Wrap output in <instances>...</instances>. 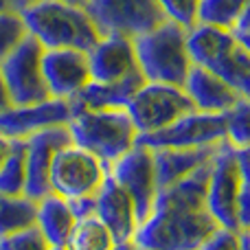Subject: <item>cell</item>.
Instances as JSON below:
<instances>
[{
	"mask_svg": "<svg viewBox=\"0 0 250 250\" xmlns=\"http://www.w3.org/2000/svg\"><path fill=\"white\" fill-rule=\"evenodd\" d=\"M250 33V0L246 2V7H244V11H242V16H239V20H237V24H235V29H233V35H248Z\"/></svg>",
	"mask_w": 250,
	"mask_h": 250,
	"instance_id": "836d02e7",
	"label": "cell"
},
{
	"mask_svg": "<svg viewBox=\"0 0 250 250\" xmlns=\"http://www.w3.org/2000/svg\"><path fill=\"white\" fill-rule=\"evenodd\" d=\"M226 141V117L224 114H207V112H191L180 117L167 127L151 134H138L136 143L160 149V147H204L217 145Z\"/></svg>",
	"mask_w": 250,
	"mask_h": 250,
	"instance_id": "7c38bea8",
	"label": "cell"
},
{
	"mask_svg": "<svg viewBox=\"0 0 250 250\" xmlns=\"http://www.w3.org/2000/svg\"><path fill=\"white\" fill-rule=\"evenodd\" d=\"M217 145H204V147H160L154 151V165H156V182L158 191L165 187H171L173 182L182 180L185 176L193 173L202 165L211 163L215 156Z\"/></svg>",
	"mask_w": 250,
	"mask_h": 250,
	"instance_id": "d6986e66",
	"label": "cell"
},
{
	"mask_svg": "<svg viewBox=\"0 0 250 250\" xmlns=\"http://www.w3.org/2000/svg\"><path fill=\"white\" fill-rule=\"evenodd\" d=\"M97 217L110 229L114 242H134V235L138 229L136 211H134L132 195L123 189L112 178V173H105V180L101 189L97 191Z\"/></svg>",
	"mask_w": 250,
	"mask_h": 250,
	"instance_id": "2e32d148",
	"label": "cell"
},
{
	"mask_svg": "<svg viewBox=\"0 0 250 250\" xmlns=\"http://www.w3.org/2000/svg\"><path fill=\"white\" fill-rule=\"evenodd\" d=\"M226 141L233 147H250V97H239L237 104L224 112Z\"/></svg>",
	"mask_w": 250,
	"mask_h": 250,
	"instance_id": "484cf974",
	"label": "cell"
},
{
	"mask_svg": "<svg viewBox=\"0 0 250 250\" xmlns=\"http://www.w3.org/2000/svg\"><path fill=\"white\" fill-rule=\"evenodd\" d=\"M9 156L0 167V193L24 195L26 185V138H9Z\"/></svg>",
	"mask_w": 250,
	"mask_h": 250,
	"instance_id": "cb8c5ba5",
	"label": "cell"
},
{
	"mask_svg": "<svg viewBox=\"0 0 250 250\" xmlns=\"http://www.w3.org/2000/svg\"><path fill=\"white\" fill-rule=\"evenodd\" d=\"M29 35L24 24V18L16 9L0 11V62Z\"/></svg>",
	"mask_w": 250,
	"mask_h": 250,
	"instance_id": "4316f807",
	"label": "cell"
},
{
	"mask_svg": "<svg viewBox=\"0 0 250 250\" xmlns=\"http://www.w3.org/2000/svg\"><path fill=\"white\" fill-rule=\"evenodd\" d=\"M235 158H237L242 182L250 187V147H235Z\"/></svg>",
	"mask_w": 250,
	"mask_h": 250,
	"instance_id": "d6a6232c",
	"label": "cell"
},
{
	"mask_svg": "<svg viewBox=\"0 0 250 250\" xmlns=\"http://www.w3.org/2000/svg\"><path fill=\"white\" fill-rule=\"evenodd\" d=\"M9 147H11V141L0 134V167L4 165V160H7V156H9Z\"/></svg>",
	"mask_w": 250,
	"mask_h": 250,
	"instance_id": "d590c367",
	"label": "cell"
},
{
	"mask_svg": "<svg viewBox=\"0 0 250 250\" xmlns=\"http://www.w3.org/2000/svg\"><path fill=\"white\" fill-rule=\"evenodd\" d=\"M237 220H239V230H250V187L244 185V182L237 200Z\"/></svg>",
	"mask_w": 250,
	"mask_h": 250,
	"instance_id": "4dcf8cb0",
	"label": "cell"
},
{
	"mask_svg": "<svg viewBox=\"0 0 250 250\" xmlns=\"http://www.w3.org/2000/svg\"><path fill=\"white\" fill-rule=\"evenodd\" d=\"M68 204H70V208H73V213H75L77 220L97 215V195H86V198L68 200Z\"/></svg>",
	"mask_w": 250,
	"mask_h": 250,
	"instance_id": "1f68e13d",
	"label": "cell"
},
{
	"mask_svg": "<svg viewBox=\"0 0 250 250\" xmlns=\"http://www.w3.org/2000/svg\"><path fill=\"white\" fill-rule=\"evenodd\" d=\"M198 250H242V235L239 230L217 226L215 233L204 239V244Z\"/></svg>",
	"mask_w": 250,
	"mask_h": 250,
	"instance_id": "f546056e",
	"label": "cell"
},
{
	"mask_svg": "<svg viewBox=\"0 0 250 250\" xmlns=\"http://www.w3.org/2000/svg\"><path fill=\"white\" fill-rule=\"evenodd\" d=\"M75 145L95 154L101 163L110 165L136 145L138 129L125 108L90 110L73 108L66 123Z\"/></svg>",
	"mask_w": 250,
	"mask_h": 250,
	"instance_id": "3957f363",
	"label": "cell"
},
{
	"mask_svg": "<svg viewBox=\"0 0 250 250\" xmlns=\"http://www.w3.org/2000/svg\"><path fill=\"white\" fill-rule=\"evenodd\" d=\"M156 2L163 9L165 18L169 22H176V24L185 26L187 31L198 24L200 0H156Z\"/></svg>",
	"mask_w": 250,
	"mask_h": 250,
	"instance_id": "83f0119b",
	"label": "cell"
},
{
	"mask_svg": "<svg viewBox=\"0 0 250 250\" xmlns=\"http://www.w3.org/2000/svg\"><path fill=\"white\" fill-rule=\"evenodd\" d=\"M248 0H200L198 22L233 31Z\"/></svg>",
	"mask_w": 250,
	"mask_h": 250,
	"instance_id": "d4e9b609",
	"label": "cell"
},
{
	"mask_svg": "<svg viewBox=\"0 0 250 250\" xmlns=\"http://www.w3.org/2000/svg\"><path fill=\"white\" fill-rule=\"evenodd\" d=\"M110 173L132 195L136 220L138 224H143L154 211V202L158 195L154 151L136 143L132 149H127L121 158H117L110 165Z\"/></svg>",
	"mask_w": 250,
	"mask_h": 250,
	"instance_id": "8fae6325",
	"label": "cell"
},
{
	"mask_svg": "<svg viewBox=\"0 0 250 250\" xmlns=\"http://www.w3.org/2000/svg\"><path fill=\"white\" fill-rule=\"evenodd\" d=\"M73 138L66 125L40 129L26 138V185L24 195L40 202L44 195L51 193V165L57 149L70 145Z\"/></svg>",
	"mask_w": 250,
	"mask_h": 250,
	"instance_id": "4fadbf2b",
	"label": "cell"
},
{
	"mask_svg": "<svg viewBox=\"0 0 250 250\" xmlns=\"http://www.w3.org/2000/svg\"><path fill=\"white\" fill-rule=\"evenodd\" d=\"M4 9H13V0H0V11Z\"/></svg>",
	"mask_w": 250,
	"mask_h": 250,
	"instance_id": "60d3db41",
	"label": "cell"
},
{
	"mask_svg": "<svg viewBox=\"0 0 250 250\" xmlns=\"http://www.w3.org/2000/svg\"><path fill=\"white\" fill-rule=\"evenodd\" d=\"M51 244L44 239L38 226H29L24 230L0 237V250H48Z\"/></svg>",
	"mask_w": 250,
	"mask_h": 250,
	"instance_id": "f1b7e54d",
	"label": "cell"
},
{
	"mask_svg": "<svg viewBox=\"0 0 250 250\" xmlns=\"http://www.w3.org/2000/svg\"><path fill=\"white\" fill-rule=\"evenodd\" d=\"M242 235V250H250V230H239Z\"/></svg>",
	"mask_w": 250,
	"mask_h": 250,
	"instance_id": "8d00e7d4",
	"label": "cell"
},
{
	"mask_svg": "<svg viewBox=\"0 0 250 250\" xmlns=\"http://www.w3.org/2000/svg\"><path fill=\"white\" fill-rule=\"evenodd\" d=\"M211 163L202 165L182 180L158 191L151 215L136 229L134 235L136 248L198 250L204 239L215 233L220 224L207 208Z\"/></svg>",
	"mask_w": 250,
	"mask_h": 250,
	"instance_id": "6da1fadb",
	"label": "cell"
},
{
	"mask_svg": "<svg viewBox=\"0 0 250 250\" xmlns=\"http://www.w3.org/2000/svg\"><path fill=\"white\" fill-rule=\"evenodd\" d=\"M136 250H141V248H136Z\"/></svg>",
	"mask_w": 250,
	"mask_h": 250,
	"instance_id": "ee69618b",
	"label": "cell"
},
{
	"mask_svg": "<svg viewBox=\"0 0 250 250\" xmlns=\"http://www.w3.org/2000/svg\"><path fill=\"white\" fill-rule=\"evenodd\" d=\"M125 110L132 117L138 134H151L171 125L180 117L195 112V105L185 88L145 82V86L132 97Z\"/></svg>",
	"mask_w": 250,
	"mask_h": 250,
	"instance_id": "9c48e42d",
	"label": "cell"
},
{
	"mask_svg": "<svg viewBox=\"0 0 250 250\" xmlns=\"http://www.w3.org/2000/svg\"><path fill=\"white\" fill-rule=\"evenodd\" d=\"M182 88L189 95V99L193 101L195 110L198 112H207V114H224L242 97L224 79L217 77L215 73L202 68V66H195V64L191 66Z\"/></svg>",
	"mask_w": 250,
	"mask_h": 250,
	"instance_id": "ac0fdd59",
	"label": "cell"
},
{
	"mask_svg": "<svg viewBox=\"0 0 250 250\" xmlns=\"http://www.w3.org/2000/svg\"><path fill=\"white\" fill-rule=\"evenodd\" d=\"M75 222H77V217H75L68 200L62 198V195L48 193L38 202L35 226L51 246H66L68 244Z\"/></svg>",
	"mask_w": 250,
	"mask_h": 250,
	"instance_id": "44dd1931",
	"label": "cell"
},
{
	"mask_svg": "<svg viewBox=\"0 0 250 250\" xmlns=\"http://www.w3.org/2000/svg\"><path fill=\"white\" fill-rule=\"evenodd\" d=\"M31 2H35V0H13V9H16V11H22V9Z\"/></svg>",
	"mask_w": 250,
	"mask_h": 250,
	"instance_id": "f35d334b",
	"label": "cell"
},
{
	"mask_svg": "<svg viewBox=\"0 0 250 250\" xmlns=\"http://www.w3.org/2000/svg\"><path fill=\"white\" fill-rule=\"evenodd\" d=\"M42 55L44 46L33 35H26L0 62V73L7 83L11 105H31L51 99L46 82H44Z\"/></svg>",
	"mask_w": 250,
	"mask_h": 250,
	"instance_id": "52a82bcc",
	"label": "cell"
},
{
	"mask_svg": "<svg viewBox=\"0 0 250 250\" xmlns=\"http://www.w3.org/2000/svg\"><path fill=\"white\" fill-rule=\"evenodd\" d=\"M88 60H90L92 82H119V79H125L127 75L141 70L134 42L127 38H119V35L101 38L88 51Z\"/></svg>",
	"mask_w": 250,
	"mask_h": 250,
	"instance_id": "e0dca14e",
	"label": "cell"
},
{
	"mask_svg": "<svg viewBox=\"0 0 250 250\" xmlns=\"http://www.w3.org/2000/svg\"><path fill=\"white\" fill-rule=\"evenodd\" d=\"M42 70L51 99L70 101L92 82L90 60L79 48H51L42 55Z\"/></svg>",
	"mask_w": 250,
	"mask_h": 250,
	"instance_id": "5bb4252c",
	"label": "cell"
},
{
	"mask_svg": "<svg viewBox=\"0 0 250 250\" xmlns=\"http://www.w3.org/2000/svg\"><path fill=\"white\" fill-rule=\"evenodd\" d=\"M83 9L92 18L101 38L119 35L136 40L167 20L156 0H88Z\"/></svg>",
	"mask_w": 250,
	"mask_h": 250,
	"instance_id": "8992f818",
	"label": "cell"
},
{
	"mask_svg": "<svg viewBox=\"0 0 250 250\" xmlns=\"http://www.w3.org/2000/svg\"><path fill=\"white\" fill-rule=\"evenodd\" d=\"M187 46L195 66L215 73L242 97H250V51L233 31L198 22L187 31Z\"/></svg>",
	"mask_w": 250,
	"mask_h": 250,
	"instance_id": "277c9868",
	"label": "cell"
},
{
	"mask_svg": "<svg viewBox=\"0 0 250 250\" xmlns=\"http://www.w3.org/2000/svg\"><path fill=\"white\" fill-rule=\"evenodd\" d=\"M64 2H70V4H77V7H83L88 0H64Z\"/></svg>",
	"mask_w": 250,
	"mask_h": 250,
	"instance_id": "b9f144b4",
	"label": "cell"
},
{
	"mask_svg": "<svg viewBox=\"0 0 250 250\" xmlns=\"http://www.w3.org/2000/svg\"><path fill=\"white\" fill-rule=\"evenodd\" d=\"M112 250H136V244L134 242H121V244H114Z\"/></svg>",
	"mask_w": 250,
	"mask_h": 250,
	"instance_id": "74e56055",
	"label": "cell"
},
{
	"mask_svg": "<svg viewBox=\"0 0 250 250\" xmlns=\"http://www.w3.org/2000/svg\"><path fill=\"white\" fill-rule=\"evenodd\" d=\"M11 105V99H9V90H7V83H4V77L0 73V112L7 110Z\"/></svg>",
	"mask_w": 250,
	"mask_h": 250,
	"instance_id": "e575fe53",
	"label": "cell"
},
{
	"mask_svg": "<svg viewBox=\"0 0 250 250\" xmlns=\"http://www.w3.org/2000/svg\"><path fill=\"white\" fill-rule=\"evenodd\" d=\"M38 220V202L29 195H7L0 193V237L35 226Z\"/></svg>",
	"mask_w": 250,
	"mask_h": 250,
	"instance_id": "7402d4cb",
	"label": "cell"
},
{
	"mask_svg": "<svg viewBox=\"0 0 250 250\" xmlns=\"http://www.w3.org/2000/svg\"><path fill=\"white\" fill-rule=\"evenodd\" d=\"M235 38H237V35H235ZM237 40H239V42H242V44H244V46H246V48H248V51H250V33H248V35H239V38H237Z\"/></svg>",
	"mask_w": 250,
	"mask_h": 250,
	"instance_id": "ab89813d",
	"label": "cell"
},
{
	"mask_svg": "<svg viewBox=\"0 0 250 250\" xmlns=\"http://www.w3.org/2000/svg\"><path fill=\"white\" fill-rule=\"evenodd\" d=\"M20 13L29 35L42 44L44 51L79 48L88 53L101 40V33L86 9L64 0H35Z\"/></svg>",
	"mask_w": 250,
	"mask_h": 250,
	"instance_id": "7a4b0ae2",
	"label": "cell"
},
{
	"mask_svg": "<svg viewBox=\"0 0 250 250\" xmlns=\"http://www.w3.org/2000/svg\"><path fill=\"white\" fill-rule=\"evenodd\" d=\"M114 244L117 242H114L108 226L97 215H90L75 222L66 248L68 250H112Z\"/></svg>",
	"mask_w": 250,
	"mask_h": 250,
	"instance_id": "603a6c76",
	"label": "cell"
},
{
	"mask_svg": "<svg viewBox=\"0 0 250 250\" xmlns=\"http://www.w3.org/2000/svg\"><path fill=\"white\" fill-rule=\"evenodd\" d=\"M134 42L138 68L147 82L185 86L193 60L187 46V29L176 22L165 20L149 33L138 35Z\"/></svg>",
	"mask_w": 250,
	"mask_h": 250,
	"instance_id": "5b68a950",
	"label": "cell"
},
{
	"mask_svg": "<svg viewBox=\"0 0 250 250\" xmlns=\"http://www.w3.org/2000/svg\"><path fill=\"white\" fill-rule=\"evenodd\" d=\"M145 75L141 70L127 75L119 82H90L77 97L68 101L73 108H90V110H110V108H127L132 97L145 86Z\"/></svg>",
	"mask_w": 250,
	"mask_h": 250,
	"instance_id": "ffe728a7",
	"label": "cell"
},
{
	"mask_svg": "<svg viewBox=\"0 0 250 250\" xmlns=\"http://www.w3.org/2000/svg\"><path fill=\"white\" fill-rule=\"evenodd\" d=\"M48 250H68V248H66V246H51Z\"/></svg>",
	"mask_w": 250,
	"mask_h": 250,
	"instance_id": "7bdbcfd3",
	"label": "cell"
},
{
	"mask_svg": "<svg viewBox=\"0 0 250 250\" xmlns=\"http://www.w3.org/2000/svg\"><path fill=\"white\" fill-rule=\"evenodd\" d=\"M239 191H242V176H239L237 158H235V147L229 141H222L211 163V176H208L207 187V208L215 217L217 224L224 229L239 230Z\"/></svg>",
	"mask_w": 250,
	"mask_h": 250,
	"instance_id": "30bf717a",
	"label": "cell"
},
{
	"mask_svg": "<svg viewBox=\"0 0 250 250\" xmlns=\"http://www.w3.org/2000/svg\"><path fill=\"white\" fill-rule=\"evenodd\" d=\"M70 104L64 99H48L31 105H9L0 112V134L7 138H29L40 129L66 125Z\"/></svg>",
	"mask_w": 250,
	"mask_h": 250,
	"instance_id": "9a60e30c",
	"label": "cell"
},
{
	"mask_svg": "<svg viewBox=\"0 0 250 250\" xmlns=\"http://www.w3.org/2000/svg\"><path fill=\"white\" fill-rule=\"evenodd\" d=\"M108 165L101 163L95 154L83 147L70 145L57 149L51 165V193H57L66 200L97 195L108 173Z\"/></svg>",
	"mask_w": 250,
	"mask_h": 250,
	"instance_id": "ba28073f",
	"label": "cell"
}]
</instances>
